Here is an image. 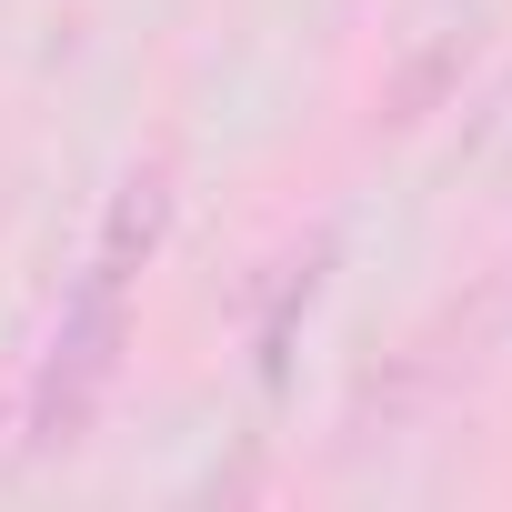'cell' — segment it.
<instances>
[{
	"label": "cell",
	"instance_id": "obj_1",
	"mask_svg": "<svg viewBox=\"0 0 512 512\" xmlns=\"http://www.w3.org/2000/svg\"><path fill=\"white\" fill-rule=\"evenodd\" d=\"M161 231H171V181H161V171H131V181L111 191V211H101V241H91V262H81V282H71V302H61V332H51V352H41V372H31V402H21V442H31V452H71V442L91 432V412H101V392H111V372H121L131 292H141V272H151Z\"/></svg>",
	"mask_w": 512,
	"mask_h": 512
},
{
	"label": "cell",
	"instance_id": "obj_2",
	"mask_svg": "<svg viewBox=\"0 0 512 512\" xmlns=\"http://www.w3.org/2000/svg\"><path fill=\"white\" fill-rule=\"evenodd\" d=\"M322 262H332V241H312V262H292V282L272 292V312H262V382L282 392V372H292V322L322 302Z\"/></svg>",
	"mask_w": 512,
	"mask_h": 512
}]
</instances>
